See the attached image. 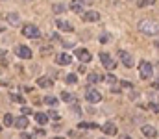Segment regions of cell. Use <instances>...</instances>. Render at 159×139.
<instances>
[{
	"instance_id": "1",
	"label": "cell",
	"mask_w": 159,
	"mask_h": 139,
	"mask_svg": "<svg viewBox=\"0 0 159 139\" xmlns=\"http://www.w3.org/2000/svg\"><path fill=\"white\" fill-rule=\"evenodd\" d=\"M139 32H141V34H144V35H157L159 26L154 22V21L144 19V21H141V22H139Z\"/></svg>"
},
{
	"instance_id": "2",
	"label": "cell",
	"mask_w": 159,
	"mask_h": 139,
	"mask_svg": "<svg viewBox=\"0 0 159 139\" xmlns=\"http://www.w3.org/2000/svg\"><path fill=\"white\" fill-rule=\"evenodd\" d=\"M152 74H154L152 63H150V61H141V63H139V76H141V80H148Z\"/></svg>"
},
{
	"instance_id": "3",
	"label": "cell",
	"mask_w": 159,
	"mask_h": 139,
	"mask_svg": "<svg viewBox=\"0 0 159 139\" xmlns=\"http://www.w3.org/2000/svg\"><path fill=\"white\" fill-rule=\"evenodd\" d=\"M22 35L30 37V39H37L41 35V32L37 30V26H34V24H24L22 26Z\"/></svg>"
},
{
	"instance_id": "4",
	"label": "cell",
	"mask_w": 159,
	"mask_h": 139,
	"mask_svg": "<svg viewBox=\"0 0 159 139\" xmlns=\"http://www.w3.org/2000/svg\"><path fill=\"white\" fill-rule=\"evenodd\" d=\"M100 61H102V65H104L106 69H109V71H113V69H115V65H117V63H115V59H113L107 52H102V54H100Z\"/></svg>"
},
{
	"instance_id": "5",
	"label": "cell",
	"mask_w": 159,
	"mask_h": 139,
	"mask_svg": "<svg viewBox=\"0 0 159 139\" xmlns=\"http://www.w3.org/2000/svg\"><path fill=\"white\" fill-rule=\"evenodd\" d=\"M85 98H87L91 104H98V102L102 100V95H100V91H96V89H87Z\"/></svg>"
},
{
	"instance_id": "6",
	"label": "cell",
	"mask_w": 159,
	"mask_h": 139,
	"mask_svg": "<svg viewBox=\"0 0 159 139\" xmlns=\"http://www.w3.org/2000/svg\"><path fill=\"white\" fill-rule=\"evenodd\" d=\"M119 58H120V61H122V65H124L126 69H131V67H133V58H131V54H128V52L120 50Z\"/></svg>"
},
{
	"instance_id": "7",
	"label": "cell",
	"mask_w": 159,
	"mask_h": 139,
	"mask_svg": "<svg viewBox=\"0 0 159 139\" xmlns=\"http://www.w3.org/2000/svg\"><path fill=\"white\" fill-rule=\"evenodd\" d=\"M15 52H17V56H19V58H22V59H32V50H30L28 46L19 45L17 48H15Z\"/></svg>"
},
{
	"instance_id": "8",
	"label": "cell",
	"mask_w": 159,
	"mask_h": 139,
	"mask_svg": "<svg viewBox=\"0 0 159 139\" xmlns=\"http://www.w3.org/2000/svg\"><path fill=\"white\" fill-rule=\"evenodd\" d=\"M76 58L81 59V63H87V61H91V59H93L91 52H89V50H85V48H78V50H76Z\"/></svg>"
},
{
	"instance_id": "9",
	"label": "cell",
	"mask_w": 159,
	"mask_h": 139,
	"mask_svg": "<svg viewBox=\"0 0 159 139\" xmlns=\"http://www.w3.org/2000/svg\"><path fill=\"white\" fill-rule=\"evenodd\" d=\"M141 132H143V136H144V137H150V139L157 137V130H156L154 126H150V124H144V126L141 128Z\"/></svg>"
},
{
	"instance_id": "10",
	"label": "cell",
	"mask_w": 159,
	"mask_h": 139,
	"mask_svg": "<svg viewBox=\"0 0 159 139\" xmlns=\"http://www.w3.org/2000/svg\"><path fill=\"white\" fill-rule=\"evenodd\" d=\"M81 19L87 21V22H96V21H100V13L98 11H85L81 15Z\"/></svg>"
},
{
	"instance_id": "11",
	"label": "cell",
	"mask_w": 159,
	"mask_h": 139,
	"mask_svg": "<svg viewBox=\"0 0 159 139\" xmlns=\"http://www.w3.org/2000/svg\"><path fill=\"white\" fill-rule=\"evenodd\" d=\"M102 132L106 134V136H117V124H113V123H106L104 126H102Z\"/></svg>"
},
{
	"instance_id": "12",
	"label": "cell",
	"mask_w": 159,
	"mask_h": 139,
	"mask_svg": "<svg viewBox=\"0 0 159 139\" xmlns=\"http://www.w3.org/2000/svg\"><path fill=\"white\" fill-rule=\"evenodd\" d=\"M69 7H70L74 13H78V15H83V2H81V0H72Z\"/></svg>"
},
{
	"instance_id": "13",
	"label": "cell",
	"mask_w": 159,
	"mask_h": 139,
	"mask_svg": "<svg viewBox=\"0 0 159 139\" xmlns=\"http://www.w3.org/2000/svg\"><path fill=\"white\" fill-rule=\"evenodd\" d=\"M15 126L22 132V130H26L28 128V119H26V115H20L19 119H15Z\"/></svg>"
},
{
	"instance_id": "14",
	"label": "cell",
	"mask_w": 159,
	"mask_h": 139,
	"mask_svg": "<svg viewBox=\"0 0 159 139\" xmlns=\"http://www.w3.org/2000/svg\"><path fill=\"white\" fill-rule=\"evenodd\" d=\"M6 19H7V22H9L11 26H19V24H20V17H19L17 13H7Z\"/></svg>"
},
{
	"instance_id": "15",
	"label": "cell",
	"mask_w": 159,
	"mask_h": 139,
	"mask_svg": "<svg viewBox=\"0 0 159 139\" xmlns=\"http://www.w3.org/2000/svg\"><path fill=\"white\" fill-rule=\"evenodd\" d=\"M56 24H57V28H61L63 32H74V28H72V24H70V22H65V21H56Z\"/></svg>"
},
{
	"instance_id": "16",
	"label": "cell",
	"mask_w": 159,
	"mask_h": 139,
	"mask_svg": "<svg viewBox=\"0 0 159 139\" xmlns=\"http://www.w3.org/2000/svg\"><path fill=\"white\" fill-rule=\"evenodd\" d=\"M52 84H54V82H52V78H48V76H43V78L37 80V86H39V87H52Z\"/></svg>"
},
{
	"instance_id": "17",
	"label": "cell",
	"mask_w": 159,
	"mask_h": 139,
	"mask_svg": "<svg viewBox=\"0 0 159 139\" xmlns=\"http://www.w3.org/2000/svg\"><path fill=\"white\" fill-rule=\"evenodd\" d=\"M70 61H72V58L69 54H59L57 56V65H69Z\"/></svg>"
},
{
	"instance_id": "18",
	"label": "cell",
	"mask_w": 159,
	"mask_h": 139,
	"mask_svg": "<svg viewBox=\"0 0 159 139\" xmlns=\"http://www.w3.org/2000/svg\"><path fill=\"white\" fill-rule=\"evenodd\" d=\"M87 80H89V84H98V82H102V74H98L96 71L94 72H89Z\"/></svg>"
},
{
	"instance_id": "19",
	"label": "cell",
	"mask_w": 159,
	"mask_h": 139,
	"mask_svg": "<svg viewBox=\"0 0 159 139\" xmlns=\"http://www.w3.org/2000/svg\"><path fill=\"white\" fill-rule=\"evenodd\" d=\"M43 102H44L46 106H50V108H56V106H57V98H56V96H50V95H48V96H44V98H43Z\"/></svg>"
},
{
	"instance_id": "20",
	"label": "cell",
	"mask_w": 159,
	"mask_h": 139,
	"mask_svg": "<svg viewBox=\"0 0 159 139\" xmlns=\"http://www.w3.org/2000/svg\"><path fill=\"white\" fill-rule=\"evenodd\" d=\"M2 123H4V126H13V124H15V121H13V115L6 113V115L2 117Z\"/></svg>"
},
{
	"instance_id": "21",
	"label": "cell",
	"mask_w": 159,
	"mask_h": 139,
	"mask_svg": "<svg viewBox=\"0 0 159 139\" xmlns=\"http://www.w3.org/2000/svg\"><path fill=\"white\" fill-rule=\"evenodd\" d=\"M48 119H50V117H48L46 113H35V121H37L39 124H46Z\"/></svg>"
},
{
	"instance_id": "22",
	"label": "cell",
	"mask_w": 159,
	"mask_h": 139,
	"mask_svg": "<svg viewBox=\"0 0 159 139\" xmlns=\"http://www.w3.org/2000/svg\"><path fill=\"white\" fill-rule=\"evenodd\" d=\"M78 128H80V130H87V128H98V124H96V123H80Z\"/></svg>"
},
{
	"instance_id": "23",
	"label": "cell",
	"mask_w": 159,
	"mask_h": 139,
	"mask_svg": "<svg viewBox=\"0 0 159 139\" xmlns=\"http://www.w3.org/2000/svg\"><path fill=\"white\" fill-rule=\"evenodd\" d=\"M65 82H67V84H76V82H78V76H76V74H67V76H65Z\"/></svg>"
},
{
	"instance_id": "24",
	"label": "cell",
	"mask_w": 159,
	"mask_h": 139,
	"mask_svg": "<svg viewBox=\"0 0 159 139\" xmlns=\"http://www.w3.org/2000/svg\"><path fill=\"white\" fill-rule=\"evenodd\" d=\"M52 50H54L52 45H43L41 46V54H52Z\"/></svg>"
},
{
	"instance_id": "25",
	"label": "cell",
	"mask_w": 159,
	"mask_h": 139,
	"mask_svg": "<svg viewBox=\"0 0 159 139\" xmlns=\"http://www.w3.org/2000/svg\"><path fill=\"white\" fill-rule=\"evenodd\" d=\"M61 98H63V100H65V102H74V96H72V95H70V93H61Z\"/></svg>"
},
{
	"instance_id": "26",
	"label": "cell",
	"mask_w": 159,
	"mask_h": 139,
	"mask_svg": "<svg viewBox=\"0 0 159 139\" xmlns=\"http://www.w3.org/2000/svg\"><path fill=\"white\" fill-rule=\"evenodd\" d=\"M52 9H54V13H63V11H65V6H63V4H54Z\"/></svg>"
},
{
	"instance_id": "27",
	"label": "cell",
	"mask_w": 159,
	"mask_h": 139,
	"mask_svg": "<svg viewBox=\"0 0 159 139\" xmlns=\"http://www.w3.org/2000/svg\"><path fill=\"white\" fill-rule=\"evenodd\" d=\"M9 98H11V100H13V102H17V104H24V98H22V96H20V95H11V96H9Z\"/></svg>"
},
{
	"instance_id": "28",
	"label": "cell",
	"mask_w": 159,
	"mask_h": 139,
	"mask_svg": "<svg viewBox=\"0 0 159 139\" xmlns=\"http://www.w3.org/2000/svg\"><path fill=\"white\" fill-rule=\"evenodd\" d=\"M156 0H139L137 4H139V7H144V6H152Z\"/></svg>"
},
{
	"instance_id": "29",
	"label": "cell",
	"mask_w": 159,
	"mask_h": 139,
	"mask_svg": "<svg viewBox=\"0 0 159 139\" xmlns=\"http://www.w3.org/2000/svg\"><path fill=\"white\" fill-rule=\"evenodd\" d=\"M20 139H37V136H34V134H20Z\"/></svg>"
},
{
	"instance_id": "30",
	"label": "cell",
	"mask_w": 159,
	"mask_h": 139,
	"mask_svg": "<svg viewBox=\"0 0 159 139\" xmlns=\"http://www.w3.org/2000/svg\"><path fill=\"white\" fill-rule=\"evenodd\" d=\"M120 86H122L124 89H131V87H133V84H131V82H126V80H124V82H120Z\"/></svg>"
},
{
	"instance_id": "31",
	"label": "cell",
	"mask_w": 159,
	"mask_h": 139,
	"mask_svg": "<svg viewBox=\"0 0 159 139\" xmlns=\"http://www.w3.org/2000/svg\"><path fill=\"white\" fill-rule=\"evenodd\" d=\"M106 80H107L109 84H115V82H117V78H115L113 74H106Z\"/></svg>"
},
{
	"instance_id": "32",
	"label": "cell",
	"mask_w": 159,
	"mask_h": 139,
	"mask_svg": "<svg viewBox=\"0 0 159 139\" xmlns=\"http://www.w3.org/2000/svg\"><path fill=\"white\" fill-rule=\"evenodd\" d=\"M6 65H7V54L2 52V67H6Z\"/></svg>"
},
{
	"instance_id": "33",
	"label": "cell",
	"mask_w": 159,
	"mask_h": 139,
	"mask_svg": "<svg viewBox=\"0 0 159 139\" xmlns=\"http://www.w3.org/2000/svg\"><path fill=\"white\" fill-rule=\"evenodd\" d=\"M48 117H50L52 121H57V119H59V115H57L56 111H50V113H48Z\"/></svg>"
},
{
	"instance_id": "34",
	"label": "cell",
	"mask_w": 159,
	"mask_h": 139,
	"mask_svg": "<svg viewBox=\"0 0 159 139\" xmlns=\"http://www.w3.org/2000/svg\"><path fill=\"white\" fill-rule=\"evenodd\" d=\"M150 109H154V111H159V104H157V102H152V104H150Z\"/></svg>"
},
{
	"instance_id": "35",
	"label": "cell",
	"mask_w": 159,
	"mask_h": 139,
	"mask_svg": "<svg viewBox=\"0 0 159 139\" xmlns=\"http://www.w3.org/2000/svg\"><path fill=\"white\" fill-rule=\"evenodd\" d=\"M107 39H109V35H107V34H102V35H100V41H102V43H106Z\"/></svg>"
},
{
	"instance_id": "36",
	"label": "cell",
	"mask_w": 159,
	"mask_h": 139,
	"mask_svg": "<svg viewBox=\"0 0 159 139\" xmlns=\"http://www.w3.org/2000/svg\"><path fill=\"white\" fill-rule=\"evenodd\" d=\"M50 39H52V41H59V35H57V34H50Z\"/></svg>"
},
{
	"instance_id": "37",
	"label": "cell",
	"mask_w": 159,
	"mask_h": 139,
	"mask_svg": "<svg viewBox=\"0 0 159 139\" xmlns=\"http://www.w3.org/2000/svg\"><path fill=\"white\" fill-rule=\"evenodd\" d=\"M20 113H22V115H30V108H22Z\"/></svg>"
},
{
	"instance_id": "38",
	"label": "cell",
	"mask_w": 159,
	"mask_h": 139,
	"mask_svg": "<svg viewBox=\"0 0 159 139\" xmlns=\"http://www.w3.org/2000/svg\"><path fill=\"white\" fill-rule=\"evenodd\" d=\"M152 89H159V80H157V82H154V84H152Z\"/></svg>"
},
{
	"instance_id": "39",
	"label": "cell",
	"mask_w": 159,
	"mask_h": 139,
	"mask_svg": "<svg viewBox=\"0 0 159 139\" xmlns=\"http://www.w3.org/2000/svg\"><path fill=\"white\" fill-rule=\"evenodd\" d=\"M63 46H65V48H72L74 45H72V43H63Z\"/></svg>"
},
{
	"instance_id": "40",
	"label": "cell",
	"mask_w": 159,
	"mask_h": 139,
	"mask_svg": "<svg viewBox=\"0 0 159 139\" xmlns=\"http://www.w3.org/2000/svg\"><path fill=\"white\" fill-rule=\"evenodd\" d=\"M81 2H83V4H93L94 0H81Z\"/></svg>"
},
{
	"instance_id": "41",
	"label": "cell",
	"mask_w": 159,
	"mask_h": 139,
	"mask_svg": "<svg viewBox=\"0 0 159 139\" xmlns=\"http://www.w3.org/2000/svg\"><path fill=\"white\" fill-rule=\"evenodd\" d=\"M120 139H131V137H128V136H120Z\"/></svg>"
},
{
	"instance_id": "42",
	"label": "cell",
	"mask_w": 159,
	"mask_h": 139,
	"mask_svg": "<svg viewBox=\"0 0 159 139\" xmlns=\"http://www.w3.org/2000/svg\"><path fill=\"white\" fill-rule=\"evenodd\" d=\"M156 46H157V48H159V41H156Z\"/></svg>"
},
{
	"instance_id": "43",
	"label": "cell",
	"mask_w": 159,
	"mask_h": 139,
	"mask_svg": "<svg viewBox=\"0 0 159 139\" xmlns=\"http://www.w3.org/2000/svg\"><path fill=\"white\" fill-rule=\"evenodd\" d=\"M54 139H63V137H54Z\"/></svg>"
}]
</instances>
